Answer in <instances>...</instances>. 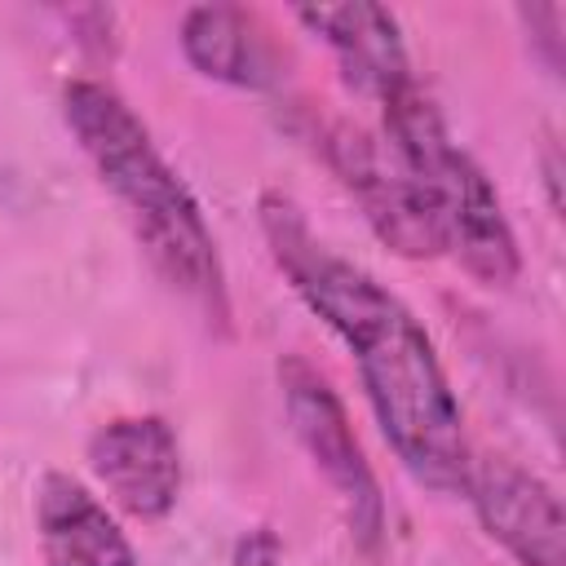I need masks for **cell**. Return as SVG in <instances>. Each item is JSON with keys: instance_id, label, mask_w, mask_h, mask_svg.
Masks as SVG:
<instances>
[{"instance_id": "1", "label": "cell", "mask_w": 566, "mask_h": 566, "mask_svg": "<svg viewBox=\"0 0 566 566\" xmlns=\"http://www.w3.org/2000/svg\"><path fill=\"white\" fill-rule=\"evenodd\" d=\"M261 230L296 296L354 354L376 424L402 469L433 491H464L473 455L460 402L420 318L376 274L336 256L287 195L270 190L261 199Z\"/></svg>"}, {"instance_id": "2", "label": "cell", "mask_w": 566, "mask_h": 566, "mask_svg": "<svg viewBox=\"0 0 566 566\" xmlns=\"http://www.w3.org/2000/svg\"><path fill=\"white\" fill-rule=\"evenodd\" d=\"M62 115L93 159L106 190L124 203L137 239L146 243L159 274L186 292L217 327H230V292L217 256V239L199 212L190 186L150 142L133 106L97 80H71L62 88Z\"/></svg>"}, {"instance_id": "3", "label": "cell", "mask_w": 566, "mask_h": 566, "mask_svg": "<svg viewBox=\"0 0 566 566\" xmlns=\"http://www.w3.org/2000/svg\"><path fill=\"white\" fill-rule=\"evenodd\" d=\"M389 155L416 186L438 248L451 252L478 283L509 287L522 270L513 226L500 208L491 177L478 168L469 150H460L438 115V106L420 93L416 80L394 88L385 102Z\"/></svg>"}, {"instance_id": "4", "label": "cell", "mask_w": 566, "mask_h": 566, "mask_svg": "<svg viewBox=\"0 0 566 566\" xmlns=\"http://www.w3.org/2000/svg\"><path fill=\"white\" fill-rule=\"evenodd\" d=\"M279 385H283V407H287L292 433L301 438L314 469L340 495L354 539L367 553H376L380 535H385V500H380V482L354 438V424H349L336 389L301 354H287L279 363Z\"/></svg>"}, {"instance_id": "5", "label": "cell", "mask_w": 566, "mask_h": 566, "mask_svg": "<svg viewBox=\"0 0 566 566\" xmlns=\"http://www.w3.org/2000/svg\"><path fill=\"white\" fill-rule=\"evenodd\" d=\"M464 495L482 531L517 562V566H562L566 562V522L557 491L522 469L509 455L469 460Z\"/></svg>"}, {"instance_id": "6", "label": "cell", "mask_w": 566, "mask_h": 566, "mask_svg": "<svg viewBox=\"0 0 566 566\" xmlns=\"http://www.w3.org/2000/svg\"><path fill=\"white\" fill-rule=\"evenodd\" d=\"M318 142H323V159L332 164V172L358 199L367 226L394 252H402V256H438L442 252L438 234L429 226V212L394 155H385L358 124H345V119L323 124Z\"/></svg>"}, {"instance_id": "7", "label": "cell", "mask_w": 566, "mask_h": 566, "mask_svg": "<svg viewBox=\"0 0 566 566\" xmlns=\"http://www.w3.org/2000/svg\"><path fill=\"white\" fill-rule=\"evenodd\" d=\"M88 464L111 504L128 517L159 522L181 491V447L164 416H124L93 433Z\"/></svg>"}, {"instance_id": "8", "label": "cell", "mask_w": 566, "mask_h": 566, "mask_svg": "<svg viewBox=\"0 0 566 566\" xmlns=\"http://www.w3.org/2000/svg\"><path fill=\"white\" fill-rule=\"evenodd\" d=\"M301 27H310L336 57L354 88L371 97H389L411 80L407 44L398 18L380 4H305L296 9Z\"/></svg>"}, {"instance_id": "9", "label": "cell", "mask_w": 566, "mask_h": 566, "mask_svg": "<svg viewBox=\"0 0 566 566\" xmlns=\"http://www.w3.org/2000/svg\"><path fill=\"white\" fill-rule=\"evenodd\" d=\"M44 566H137L128 535L106 504L71 473H44L35 491Z\"/></svg>"}, {"instance_id": "10", "label": "cell", "mask_w": 566, "mask_h": 566, "mask_svg": "<svg viewBox=\"0 0 566 566\" xmlns=\"http://www.w3.org/2000/svg\"><path fill=\"white\" fill-rule=\"evenodd\" d=\"M181 49L195 71L234 88L274 84V44L256 13L239 4H195L181 18Z\"/></svg>"}]
</instances>
